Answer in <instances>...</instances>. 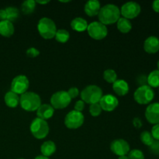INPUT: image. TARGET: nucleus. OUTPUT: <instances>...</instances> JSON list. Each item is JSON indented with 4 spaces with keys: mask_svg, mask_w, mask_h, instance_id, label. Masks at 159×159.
<instances>
[{
    "mask_svg": "<svg viewBox=\"0 0 159 159\" xmlns=\"http://www.w3.org/2000/svg\"><path fill=\"white\" fill-rule=\"evenodd\" d=\"M87 32L90 37L96 40H100L105 38L108 34L107 26L98 21L89 23L87 27Z\"/></svg>",
    "mask_w": 159,
    "mask_h": 159,
    "instance_id": "obj_7",
    "label": "nucleus"
},
{
    "mask_svg": "<svg viewBox=\"0 0 159 159\" xmlns=\"http://www.w3.org/2000/svg\"><path fill=\"white\" fill-rule=\"evenodd\" d=\"M101 9L100 2L97 0H89L87 2L84 7V10L89 16H96L99 14Z\"/></svg>",
    "mask_w": 159,
    "mask_h": 159,
    "instance_id": "obj_17",
    "label": "nucleus"
},
{
    "mask_svg": "<svg viewBox=\"0 0 159 159\" xmlns=\"http://www.w3.org/2000/svg\"><path fill=\"white\" fill-rule=\"evenodd\" d=\"M120 10V15H122L124 18L130 20L136 18L140 15L141 12V7L138 2H128L123 5Z\"/></svg>",
    "mask_w": 159,
    "mask_h": 159,
    "instance_id": "obj_9",
    "label": "nucleus"
},
{
    "mask_svg": "<svg viewBox=\"0 0 159 159\" xmlns=\"http://www.w3.org/2000/svg\"><path fill=\"white\" fill-rule=\"evenodd\" d=\"M99 103L102 110L107 112H112L118 107L119 101L117 98L113 95L107 94L102 96Z\"/></svg>",
    "mask_w": 159,
    "mask_h": 159,
    "instance_id": "obj_13",
    "label": "nucleus"
},
{
    "mask_svg": "<svg viewBox=\"0 0 159 159\" xmlns=\"http://www.w3.org/2000/svg\"><path fill=\"white\" fill-rule=\"evenodd\" d=\"M84 120H85V118L82 113L72 110L69 112L65 116V125L68 129H78L82 127Z\"/></svg>",
    "mask_w": 159,
    "mask_h": 159,
    "instance_id": "obj_10",
    "label": "nucleus"
},
{
    "mask_svg": "<svg viewBox=\"0 0 159 159\" xmlns=\"http://www.w3.org/2000/svg\"><path fill=\"white\" fill-rule=\"evenodd\" d=\"M5 9H6V16H7L6 20H9L11 23L16 21L18 20L19 17H20V11L17 8L13 7V6H9Z\"/></svg>",
    "mask_w": 159,
    "mask_h": 159,
    "instance_id": "obj_25",
    "label": "nucleus"
},
{
    "mask_svg": "<svg viewBox=\"0 0 159 159\" xmlns=\"http://www.w3.org/2000/svg\"><path fill=\"white\" fill-rule=\"evenodd\" d=\"M18 159H24V158H18Z\"/></svg>",
    "mask_w": 159,
    "mask_h": 159,
    "instance_id": "obj_45",
    "label": "nucleus"
},
{
    "mask_svg": "<svg viewBox=\"0 0 159 159\" xmlns=\"http://www.w3.org/2000/svg\"><path fill=\"white\" fill-rule=\"evenodd\" d=\"M30 130L34 138L41 140L46 138L49 134V126L46 120L35 118L31 123Z\"/></svg>",
    "mask_w": 159,
    "mask_h": 159,
    "instance_id": "obj_6",
    "label": "nucleus"
},
{
    "mask_svg": "<svg viewBox=\"0 0 159 159\" xmlns=\"http://www.w3.org/2000/svg\"><path fill=\"white\" fill-rule=\"evenodd\" d=\"M69 96V97L71 99H75V98L77 97L79 95V89L76 88V87H71L68 89V91L67 92Z\"/></svg>",
    "mask_w": 159,
    "mask_h": 159,
    "instance_id": "obj_34",
    "label": "nucleus"
},
{
    "mask_svg": "<svg viewBox=\"0 0 159 159\" xmlns=\"http://www.w3.org/2000/svg\"><path fill=\"white\" fill-rule=\"evenodd\" d=\"M40 152H41L42 155L49 158L56 152L55 144L52 141H45L40 147Z\"/></svg>",
    "mask_w": 159,
    "mask_h": 159,
    "instance_id": "obj_22",
    "label": "nucleus"
},
{
    "mask_svg": "<svg viewBox=\"0 0 159 159\" xmlns=\"http://www.w3.org/2000/svg\"><path fill=\"white\" fill-rule=\"evenodd\" d=\"M34 159H49V158L43 156V155H39V156L36 157V158Z\"/></svg>",
    "mask_w": 159,
    "mask_h": 159,
    "instance_id": "obj_41",
    "label": "nucleus"
},
{
    "mask_svg": "<svg viewBox=\"0 0 159 159\" xmlns=\"http://www.w3.org/2000/svg\"><path fill=\"white\" fill-rule=\"evenodd\" d=\"M155 98V92L149 85H141L134 93V99L141 105H148Z\"/></svg>",
    "mask_w": 159,
    "mask_h": 159,
    "instance_id": "obj_5",
    "label": "nucleus"
},
{
    "mask_svg": "<svg viewBox=\"0 0 159 159\" xmlns=\"http://www.w3.org/2000/svg\"><path fill=\"white\" fill-rule=\"evenodd\" d=\"M102 108H101L99 103L91 104L89 106V113L93 116H98L102 113Z\"/></svg>",
    "mask_w": 159,
    "mask_h": 159,
    "instance_id": "obj_30",
    "label": "nucleus"
},
{
    "mask_svg": "<svg viewBox=\"0 0 159 159\" xmlns=\"http://www.w3.org/2000/svg\"><path fill=\"white\" fill-rule=\"evenodd\" d=\"M88 23L82 17H76L71 22V27L76 32H84L87 30Z\"/></svg>",
    "mask_w": 159,
    "mask_h": 159,
    "instance_id": "obj_20",
    "label": "nucleus"
},
{
    "mask_svg": "<svg viewBox=\"0 0 159 159\" xmlns=\"http://www.w3.org/2000/svg\"><path fill=\"white\" fill-rule=\"evenodd\" d=\"M103 79L108 83L113 84L117 80V75L116 72L113 69H107L103 72Z\"/></svg>",
    "mask_w": 159,
    "mask_h": 159,
    "instance_id": "obj_28",
    "label": "nucleus"
},
{
    "mask_svg": "<svg viewBox=\"0 0 159 159\" xmlns=\"http://www.w3.org/2000/svg\"><path fill=\"white\" fill-rule=\"evenodd\" d=\"M118 159H129L127 155H124V156H120Z\"/></svg>",
    "mask_w": 159,
    "mask_h": 159,
    "instance_id": "obj_42",
    "label": "nucleus"
},
{
    "mask_svg": "<svg viewBox=\"0 0 159 159\" xmlns=\"http://www.w3.org/2000/svg\"><path fill=\"white\" fill-rule=\"evenodd\" d=\"M36 9V2L34 0H26L21 5V10L25 15H29L34 12Z\"/></svg>",
    "mask_w": 159,
    "mask_h": 159,
    "instance_id": "obj_26",
    "label": "nucleus"
},
{
    "mask_svg": "<svg viewBox=\"0 0 159 159\" xmlns=\"http://www.w3.org/2000/svg\"><path fill=\"white\" fill-rule=\"evenodd\" d=\"M26 55L27 57H31V58H34V57H37V56H39L40 54V51L35 48H30L26 50Z\"/></svg>",
    "mask_w": 159,
    "mask_h": 159,
    "instance_id": "obj_32",
    "label": "nucleus"
},
{
    "mask_svg": "<svg viewBox=\"0 0 159 159\" xmlns=\"http://www.w3.org/2000/svg\"><path fill=\"white\" fill-rule=\"evenodd\" d=\"M54 113V109L49 104H41L40 107L37 109V118L47 120L53 116Z\"/></svg>",
    "mask_w": 159,
    "mask_h": 159,
    "instance_id": "obj_16",
    "label": "nucleus"
},
{
    "mask_svg": "<svg viewBox=\"0 0 159 159\" xmlns=\"http://www.w3.org/2000/svg\"><path fill=\"white\" fill-rule=\"evenodd\" d=\"M129 159H144V155L139 149H133L128 153Z\"/></svg>",
    "mask_w": 159,
    "mask_h": 159,
    "instance_id": "obj_31",
    "label": "nucleus"
},
{
    "mask_svg": "<svg viewBox=\"0 0 159 159\" xmlns=\"http://www.w3.org/2000/svg\"><path fill=\"white\" fill-rule=\"evenodd\" d=\"M14 26L9 20L0 21V34L5 37H9L14 34Z\"/></svg>",
    "mask_w": 159,
    "mask_h": 159,
    "instance_id": "obj_19",
    "label": "nucleus"
},
{
    "mask_svg": "<svg viewBox=\"0 0 159 159\" xmlns=\"http://www.w3.org/2000/svg\"><path fill=\"white\" fill-rule=\"evenodd\" d=\"M7 16H6V9H0V21L7 20Z\"/></svg>",
    "mask_w": 159,
    "mask_h": 159,
    "instance_id": "obj_39",
    "label": "nucleus"
},
{
    "mask_svg": "<svg viewBox=\"0 0 159 159\" xmlns=\"http://www.w3.org/2000/svg\"><path fill=\"white\" fill-rule=\"evenodd\" d=\"M118 30L123 34H127L130 32L132 29V24L130 21L127 19L120 17L117 22H116Z\"/></svg>",
    "mask_w": 159,
    "mask_h": 159,
    "instance_id": "obj_23",
    "label": "nucleus"
},
{
    "mask_svg": "<svg viewBox=\"0 0 159 159\" xmlns=\"http://www.w3.org/2000/svg\"><path fill=\"white\" fill-rule=\"evenodd\" d=\"M4 100L7 107L10 108H16L20 103V96L10 90L6 93Z\"/></svg>",
    "mask_w": 159,
    "mask_h": 159,
    "instance_id": "obj_21",
    "label": "nucleus"
},
{
    "mask_svg": "<svg viewBox=\"0 0 159 159\" xmlns=\"http://www.w3.org/2000/svg\"><path fill=\"white\" fill-rule=\"evenodd\" d=\"M61 2H68L69 1H60Z\"/></svg>",
    "mask_w": 159,
    "mask_h": 159,
    "instance_id": "obj_44",
    "label": "nucleus"
},
{
    "mask_svg": "<svg viewBox=\"0 0 159 159\" xmlns=\"http://www.w3.org/2000/svg\"><path fill=\"white\" fill-rule=\"evenodd\" d=\"M145 118L151 124H159V102H153L149 104L145 110Z\"/></svg>",
    "mask_w": 159,
    "mask_h": 159,
    "instance_id": "obj_14",
    "label": "nucleus"
},
{
    "mask_svg": "<svg viewBox=\"0 0 159 159\" xmlns=\"http://www.w3.org/2000/svg\"><path fill=\"white\" fill-rule=\"evenodd\" d=\"M54 37H55L56 40H57V42H59V43H65L69 40L70 34L68 33V31L66 30L60 29L57 30Z\"/></svg>",
    "mask_w": 159,
    "mask_h": 159,
    "instance_id": "obj_27",
    "label": "nucleus"
},
{
    "mask_svg": "<svg viewBox=\"0 0 159 159\" xmlns=\"http://www.w3.org/2000/svg\"><path fill=\"white\" fill-rule=\"evenodd\" d=\"M158 93H159V88H158Z\"/></svg>",
    "mask_w": 159,
    "mask_h": 159,
    "instance_id": "obj_46",
    "label": "nucleus"
},
{
    "mask_svg": "<svg viewBox=\"0 0 159 159\" xmlns=\"http://www.w3.org/2000/svg\"><path fill=\"white\" fill-rule=\"evenodd\" d=\"M71 98L65 91H58L54 93L51 98V107L54 109L61 110L68 107L71 102Z\"/></svg>",
    "mask_w": 159,
    "mask_h": 159,
    "instance_id": "obj_8",
    "label": "nucleus"
},
{
    "mask_svg": "<svg viewBox=\"0 0 159 159\" xmlns=\"http://www.w3.org/2000/svg\"><path fill=\"white\" fill-rule=\"evenodd\" d=\"M140 138H141V142H142L144 145L148 146V147H150L152 144V143L154 142V141H155V139H154L153 137H152L151 132L148 131V130L143 131L142 133L141 134V135H140Z\"/></svg>",
    "mask_w": 159,
    "mask_h": 159,
    "instance_id": "obj_29",
    "label": "nucleus"
},
{
    "mask_svg": "<svg viewBox=\"0 0 159 159\" xmlns=\"http://www.w3.org/2000/svg\"><path fill=\"white\" fill-rule=\"evenodd\" d=\"M20 104L22 109L28 112H34L41 105L40 96L34 92H26L20 96Z\"/></svg>",
    "mask_w": 159,
    "mask_h": 159,
    "instance_id": "obj_2",
    "label": "nucleus"
},
{
    "mask_svg": "<svg viewBox=\"0 0 159 159\" xmlns=\"http://www.w3.org/2000/svg\"><path fill=\"white\" fill-rule=\"evenodd\" d=\"M113 89L120 96H124L127 95L129 92V85L124 79H117L113 84Z\"/></svg>",
    "mask_w": 159,
    "mask_h": 159,
    "instance_id": "obj_18",
    "label": "nucleus"
},
{
    "mask_svg": "<svg viewBox=\"0 0 159 159\" xmlns=\"http://www.w3.org/2000/svg\"><path fill=\"white\" fill-rule=\"evenodd\" d=\"M98 17L100 23L106 25H111L116 23L120 18V10L113 4H107L101 7Z\"/></svg>",
    "mask_w": 159,
    "mask_h": 159,
    "instance_id": "obj_1",
    "label": "nucleus"
},
{
    "mask_svg": "<svg viewBox=\"0 0 159 159\" xmlns=\"http://www.w3.org/2000/svg\"><path fill=\"white\" fill-rule=\"evenodd\" d=\"M151 134L155 141H159V124H155L152 127Z\"/></svg>",
    "mask_w": 159,
    "mask_h": 159,
    "instance_id": "obj_35",
    "label": "nucleus"
},
{
    "mask_svg": "<svg viewBox=\"0 0 159 159\" xmlns=\"http://www.w3.org/2000/svg\"><path fill=\"white\" fill-rule=\"evenodd\" d=\"M147 83L152 89L159 88V71L158 69L149 73L147 77Z\"/></svg>",
    "mask_w": 159,
    "mask_h": 159,
    "instance_id": "obj_24",
    "label": "nucleus"
},
{
    "mask_svg": "<svg viewBox=\"0 0 159 159\" xmlns=\"http://www.w3.org/2000/svg\"><path fill=\"white\" fill-rule=\"evenodd\" d=\"M133 125L136 128H141L142 127V121L139 117H135L133 120Z\"/></svg>",
    "mask_w": 159,
    "mask_h": 159,
    "instance_id": "obj_37",
    "label": "nucleus"
},
{
    "mask_svg": "<svg viewBox=\"0 0 159 159\" xmlns=\"http://www.w3.org/2000/svg\"><path fill=\"white\" fill-rule=\"evenodd\" d=\"M102 91L98 85H90L85 87L81 92V99L84 102L88 104L99 103L102 97Z\"/></svg>",
    "mask_w": 159,
    "mask_h": 159,
    "instance_id": "obj_3",
    "label": "nucleus"
},
{
    "mask_svg": "<svg viewBox=\"0 0 159 159\" xmlns=\"http://www.w3.org/2000/svg\"><path fill=\"white\" fill-rule=\"evenodd\" d=\"M29 86L30 82L27 77L23 75H20L12 79L11 83V91L21 96L23 93H26Z\"/></svg>",
    "mask_w": 159,
    "mask_h": 159,
    "instance_id": "obj_11",
    "label": "nucleus"
},
{
    "mask_svg": "<svg viewBox=\"0 0 159 159\" xmlns=\"http://www.w3.org/2000/svg\"><path fill=\"white\" fill-rule=\"evenodd\" d=\"M37 30L40 35L46 40L54 38L57 30L55 23L48 17H43L39 20Z\"/></svg>",
    "mask_w": 159,
    "mask_h": 159,
    "instance_id": "obj_4",
    "label": "nucleus"
},
{
    "mask_svg": "<svg viewBox=\"0 0 159 159\" xmlns=\"http://www.w3.org/2000/svg\"><path fill=\"white\" fill-rule=\"evenodd\" d=\"M152 9L157 13H159V0H155L152 3Z\"/></svg>",
    "mask_w": 159,
    "mask_h": 159,
    "instance_id": "obj_38",
    "label": "nucleus"
},
{
    "mask_svg": "<svg viewBox=\"0 0 159 159\" xmlns=\"http://www.w3.org/2000/svg\"><path fill=\"white\" fill-rule=\"evenodd\" d=\"M157 67H158V70L159 71V60H158V63H157Z\"/></svg>",
    "mask_w": 159,
    "mask_h": 159,
    "instance_id": "obj_43",
    "label": "nucleus"
},
{
    "mask_svg": "<svg viewBox=\"0 0 159 159\" xmlns=\"http://www.w3.org/2000/svg\"><path fill=\"white\" fill-rule=\"evenodd\" d=\"M110 150L117 156H124L128 155L130 152V144L124 139H116L112 141L110 144Z\"/></svg>",
    "mask_w": 159,
    "mask_h": 159,
    "instance_id": "obj_12",
    "label": "nucleus"
},
{
    "mask_svg": "<svg viewBox=\"0 0 159 159\" xmlns=\"http://www.w3.org/2000/svg\"><path fill=\"white\" fill-rule=\"evenodd\" d=\"M35 2L36 3H38V4H40V5H45L49 3V1H48V0H47V1H35Z\"/></svg>",
    "mask_w": 159,
    "mask_h": 159,
    "instance_id": "obj_40",
    "label": "nucleus"
},
{
    "mask_svg": "<svg viewBox=\"0 0 159 159\" xmlns=\"http://www.w3.org/2000/svg\"><path fill=\"white\" fill-rule=\"evenodd\" d=\"M85 108V102L81 99V100H78L75 104V110L78 112H81L82 113V110Z\"/></svg>",
    "mask_w": 159,
    "mask_h": 159,
    "instance_id": "obj_36",
    "label": "nucleus"
},
{
    "mask_svg": "<svg viewBox=\"0 0 159 159\" xmlns=\"http://www.w3.org/2000/svg\"><path fill=\"white\" fill-rule=\"evenodd\" d=\"M144 50L148 54H156L159 51V39L155 36H150L144 43Z\"/></svg>",
    "mask_w": 159,
    "mask_h": 159,
    "instance_id": "obj_15",
    "label": "nucleus"
},
{
    "mask_svg": "<svg viewBox=\"0 0 159 159\" xmlns=\"http://www.w3.org/2000/svg\"><path fill=\"white\" fill-rule=\"evenodd\" d=\"M149 150L152 154L155 155H159V141H154L152 145L149 147Z\"/></svg>",
    "mask_w": 159,
    "mask_h": 159,
    "instance_id": "obj_33",
    "label": "nucleus"
}]
</instances>
